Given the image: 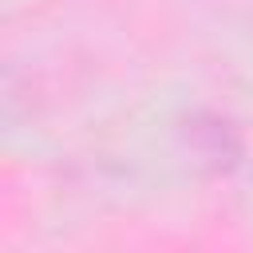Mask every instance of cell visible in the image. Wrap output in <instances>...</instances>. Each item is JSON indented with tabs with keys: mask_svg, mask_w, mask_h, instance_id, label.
<instances>
[]
</instances>
